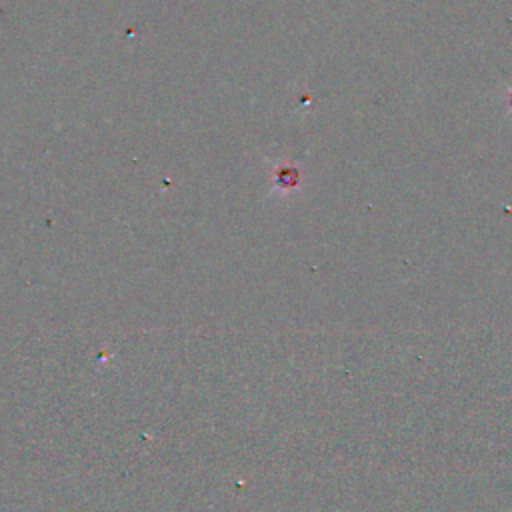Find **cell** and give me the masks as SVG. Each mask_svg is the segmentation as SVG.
Wrapping results in <instances>:
<instances>
[{"mask_svg":"<svg viewBox=\"0 0 512 512\" xmlns=\"http://www.w3.org/2000/svg\"><path fill=\"white\" fill-rule=\"evenodd\" d=\"M504 104L508 106V112L512 114V84L504 90Z\"/></svg>","mask_w":512,"mask_h":512,"instance_id":"6da1fadb","label":"cell"}]
</instances>
